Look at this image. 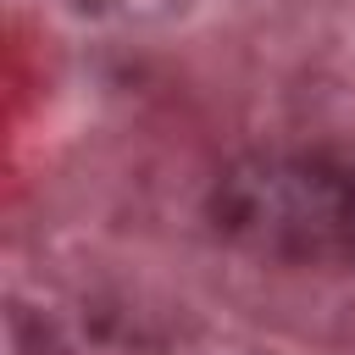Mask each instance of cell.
<instances>
[{"mask_svg":"<svg viewBox=\"0 0 355 355\" xmlns=\"http://www.w3.org/2000/svg\"><path fill=\"white\" fill-rule=\"evenodd\" d=\"M344 244L355 250V178L344 183Z\"/></svg>","mask_w":355,"mask_h":355,"instance_id":"obj_1","label":"cell"}]
</instances>
